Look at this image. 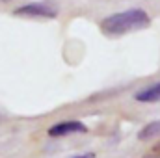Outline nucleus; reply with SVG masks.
Instances as JSON below:
<instances>
[{
	"label": "nucleus",
	"instance_id": "7ed1b4c3",
	"mask_svg": "<svg viewBox=\"0 0 160 158\" xmlns=\"http://www.w3.org/2000/svg\"><path fill=\"white\" fill-rule=\"evenodd\" d=\"M89 128L78 121V119H67V121H58L54 123L52 126H48L47 134L50 138H65V136H71V134H86Z\"/></svg>",
	"mask_w": 160,
	"mask_h": 158
},
{
	"label": "nucleus",
	"instance_id": "0eeeda50",
	"mask_svg": "<svg viewBox=\"0 0 160 158\" xmlns=\"http://www.w3.org/2000/svg\"><path fill=\"white\" fill-rule=\"evenodd\" d=\"M145 158H160V153H151V155H147Z\"/></svg>",
	"mask_w": 160,
	"mask_h": 158
},
{
	"label": "nucleus",
	"instance_id": "6e6552de",
	"mask_svg": "<svg viewBox=\"0 0 160 158\" xmlns=\"http://www.w3.org/2000/svg\"><path fill=\"white\" fill-rule=\"evenodd\" d=\"M0 2H11V0H0Z\"/></svg>",
	"mask_w": 160,
	"mask_h": 158
},
{
	"label": "nucleus",
	"instance_id": "39448f33",
	"mask_svg": "<svg viewBox=\"0 0 160 158\" xmlns=\"http://www.w3.org/2000/svg\"><path fill=\"white\" fill-rule=\"evenodd\" d=\"M160 136V119H155V121H149L145 123L140 130H138V140L140 141H149L153 138Z\"/></svg>",
	"mask_w": 160,
	"mask_h": 158
},
{
	"label": "nucleus",
	"instance_id": "f03ea898",
	"mask_svg": "<svg viewBox=\"0 0 160 158\" xmlns=\"http://www.w3.org/2000/svg\"><path fill=\"white\" fill-rule=\"evenodd\" d=\"M13 15L17 17H28V19H56L58 9L48 2H28L13 9Z\"/></svg>",
	"mask_w": 160,
	"mask_h": 158
},
{
	"label": "nucleus",
	"instance_id": "20e7f679",
	"mask_svg": "<svg viewBox=\"0 0 160 158\" xmlns=\"http://www.w3.org/2000/svg\"><path fill=\"white\" fill-rule=\"evenodd\" d=\"M134 101L136 102H142V104H153V102H160V80L147 86V87H142L134 93Z\"/></svg>",
	"mask_w": 160,
	"mask_h": 158
},
{
	"label": "nucleus",
	"instance_id": "1a4fd4ad",
	"mask_svg": "<svg viewBox=\"0 0 160 158\" xmlns=\"http://www.w3.org/2000/svg\"><path fill=\"white\" fill-rule=\"evenodd\" d=\"M0 121H2V116H0Z\"/></svg>",
	"mask_w": 160,
	"mask_h": 158
},
{
	"label": "nucleus",
	"instance_id": "f257e3e1",
	"mask_svg": "<svg viewBox=\"0 0 160 158\" xmlns=\"http://www.w3.org/2000/svg\"><path fill=\"white\" fill-rule=\"evenodd\" d=\"M147 26H151V17L142 7H132V9L112 13V15L104 17L99 24L101 32L108 37H121L130 32L145 30Z\"/></svg>",
	"mask_w": 160,
	"mask_h": 158
},
{
	"label": "nucleus",
	"instance_id": "423d86ee",
	"mask_svg": "<svg viewBox=\"0 0 160 158\" xmlns=\"http://www.w3.org/2000/svg\"><path fill=\"white\" fill-rule=\"evenodd\" d=\"M71 158H95V153H80V155H75Z\"/></svg>",
	"mask_w": 160,
	"mask_h": 158
}]
</instances>
